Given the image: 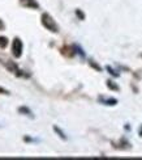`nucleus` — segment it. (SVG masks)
<instances>
[{"instance_id":"obj_7","label":"nucleus","mask_w":142,"mask_h":160,"mask_svg":"<svg viewBox=\"0 0 142 160\" xmlns=\"http://www.w3.org/2000/svg\"><path fill=\"white\" fill-rule=\"evenodd\" d=\"M0 93H2V95H9V91H7V89H4V88L0 87Z\"/></svg>"},{"instance_id":"obj_9","label":"nucleus","mask_w":142,"mask_h":160,"mask_svg":"<svg viewBox=\"0 0 142 160\" xmlns=\"http://www.w3.org/2000/svg\"><path fill=\"white\" fill-rule=\"evenodd\" d=\"M3 26H4V25H3V22H2V20H0V28H3Z\"/></svg>"},{"instance_id":"obj_2","label":"nucleus","mask_w":142,"mask_h":160,"mask_svg":"<svg viewBox=\"0 0 142 160\" xmlns=\"http://www.w3.org/2000/svg\"><path fill=\"white\" fill-rule=\"evenodd\" d=\"M12 54L15 58H20L22 55V42L17 37L12 41Z\"/></svg>"},{"instance_id":"obj_3","label":"nucleus","mask_w":142,"mask_h":160,"mask_svg":"<svg viewBox=\"0 0 142 160\" xmlns=\"http://www.w3.org/2000/svg\"><path fill=\"white\" fill-rule=\"evenodd\" d=\"M21 4L24 7H29V8H38V3L34 0H21Z\"/></svg>"},{"instance_id":"obj_5","label":"nucleus","mask_w":142,"mask_h":160,"mask_svg":"<svg viewBox=\"0 0 142 160\" xmlns=\"http://www.w3.org/2000/svg\"><path fill=\"white\" fill-rule=\"evenodd\" d=\"M18 112H20V113H28V114L31 117V112H30L29 109H26V108H20Z\"/></svg>"},{"instance_id":"obj_8","label":"nucleus","mask_w":142,"mask_h":160,"mask_svg":"<svg viewBox=\"0 0 142 160\" xmlns=\"http://www.w3.org/2000/svg\"><path fill=\"white\" fill-rule=\"evenodd\" d=\"M77 15H78V16L81 17V18H84V15H82V13H81L80 11H77Z\"/></svg>"},{"instance_id":"obj_4","label":"nucleus","mask_w":142,"mask_h":160,"mask_svg":"<svg viewBox=\"0 0 142 160\" xmlns=\"http://www.w3.org/2000/svg\"><path fill=\"white\" fill-rule=\"evenodd\" d=\"M7 45H8V39H7L5 37H0V48L4 49Z\"/></svg>"},{"instance_id":"obj_1","label":"nucleus","mask_w":142,"mask_h":160,"mask_svg":"<svg viewBox=\"0 0 142 160\" xmlns=\"http://www.w3.org/2000/svg\"><path fill=\"white\" fill-rule=\"evenodd\" d=\"M42 24H43L44 28L48 29L50 32H57L59 30L56 22L53 21V18L48 15V13H43L42 15Z\"/></svg>"},{"instance_id":"obj_6","label":"nucleus","mask_w":142,"mask_h":160,"mask_svg":"<svg viewBox=\"0 0 142 160\" xmlns=\"http://www.w3.org/2000/svg\"><path fill=\"white\" fill-rule=\"evenodd\" d=\"M53 130H55V131L57 132V134L60 135V138H63V139H65V135L63 134V132H62V131H60V130H59V128H56V126H55V128H53Z\"/></svg>"}]
</instances>
